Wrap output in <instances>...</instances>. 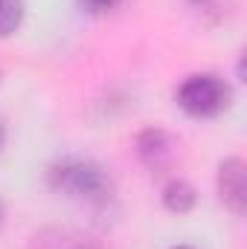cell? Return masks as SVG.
Segmentation results:
<instances>
[{
  "mask_svg": "<svg viewBox=\"0 0 247 249\" xmlns=\"http://www.w3.org/2000/svg\"><path fill=\"white\" fill-rule=\"evenodd\" d=\"M47 186L53 194L76 203L79 209L102 217L117 209V183L111 171L84 154H64L47 168Z\"/></svg>",
  "mask_w": 247,
  "mask_h": 249,
  "instance_id": "obj_1",
  "label": "cell"
},
{
  "mask_svg": "<svg viewBox=\"0 0 247 249\" xmlns=\"http://www.w3.org/2000/svg\"><path fill=\"white\" fill-rule=\"evenodd\" d=\"M175 105L192 119H215L233 107V84L218 72H192L175 87Z\"/></svg>",
  "mask_w": 247,
  "mask_h": 249,
  "instance_id": "obj_2",
  "label": "cell"
},
{
  "mask_svg": "<svg viewBox=\"0 0 247 249\" xmlns=\"http://www.w3.org/2000/svg\"><path fill=\"white\" fill-rule=\"evenodd\" d=\"M134 157L148 174H169L181 157V139L160 124L140 127L134 133Z\"/></svg>",
  "mask_w": 247,
  "mask_h": 249,
  "instance_id": "obj_3",
  "label": "cell"
},
{
  "mask_svg": "<svg viewBox=\"0 0 247 249\" xmlns=\"http://www.w3.org/2000/svg\"><path fill=\"white\" fill-rule=\"evenodd\" d=\"M215 194L221 206L242 217L247 212V162L242 157H227L215 168Z\"/></svg>",
  "mask_w": 247,
  "mask_h": 249,
  "instance_id": "obj_4",
  "label": "cell"
},
{
  "mask_svg": "<svg viewBox=\"0 0 247 249\" xmlns=\"http://www.w3.org/2000/svg\"><path fill=\"white\" fill-rule=\"evenodd\" d=\"M160 203H163V209L166 212H172V214H189V212H195V206H198V188L192 186L186 177H169L163 188H160Z\"/></svg>",
  "mask_w": 247,
  "mask_h": 249,
  "instance_id": "obj_5",
  "label": "cell"
},
{
  "mask_svg": "<svg viewBox=\"0 0 247 249\" xmlns=\"http://www.w3.org/2000/svg\"><path fill=\"white\" fill-rule=\"evenodd\" d=\"M29 249H105L99 241L87 238L84 232H76V229H44L32 238Z\"/></svg>",
  "mask_w": 247,
  "mask_h": 249,
  "instance_id": "obj_6",
  "label": "cell"
},
{
  "mask_svg": "<svg viewBox=\"0 0 247 249\" xmlns=\"http://www.w3.org/2000/svg\"><path fill=\"white\" fill-rule=\"evenodd\" d=\"M26 18L23 0H0V38H12Z\"/></svg>",
  "mask_w": 247,
  "mask_h": 249,
  "instance_id": "obj_7",
  "label": "cell"
},
{
  "mask_svg": "<svg viewBox=\"0 0 247 249\" xmlns=\"http://www.w3.org/2000/svg\"><path fill=\"white\" fill-rule=\"evenodd\" d=\"M76 3L87 15H108V12H114V9L123 6V0H76Z\"/></svg>",
  "mask_w": 247,
  "mask_h": 249,
  "instance_id": "obj_8",
  "label": "cell"
},
{
  "mask_svg": "<svg viewBox=\"0 0 247 249\" xmlns=\"http://www.w3.org/2000/svg\"><path fill=\"white\" fill-rule=\"evenodd\" d=\"M198 15H212V18H221V6L224 0H186Z\"/></svg>",
  "mask_w": 247,
  "mask_h": 249,
  "instance_id": "obj_9",
  "label": "cell"
},
{
  "mask_svg": "<svg viewBox=\"0 0 247 249\" xmlns=\"http://www.w3.org/2000/svg\"><path fill=\"white\" fill-rule=\"evenodd\" d=\"M3 145H6V124L0 119V151H3Z\"/></svg>",
  "mask_w": 247,
  "mask_h": 249,
  "instance_id": "obj_10",
  "label": "cell"
},
{
  "mask_svg": "<svg viewBox=\"0 0 247 249\" xmlns=\"http://www.w3.org/2000/svg\"><path fill=\"white\" fill-rule=\"evenodd\" d=\"M169 249H198V247H192V244H175V247H169Z\"/></svg>",
  "mask_w": 247,
  "mask_h": 249,
  "instance_id": "obj_11",
  "label": "cell"
},
{
  "mask_svg": "<svg viewBox=\"0 0 247 249\" xmlns=\"http://www.w3.org/2000/svg\"><path fill=\"white\" fill-rule=\"evenodd\" d=\"M3 217H6V209H3V200H0V226H3Z\"/></svg>",
  "mask_w": 247,
  "mask_h": 249,
  "instance_id": "obj_12",
  "label": "cell"
},
{
  "mask_svg": "<svg viewBox=\"0 0 247 249\" xmlns=\"http://www.w3.org/2000/svg\"><path fill=\"white\" fill-rule=\"evenodd\" d=\"M3 81H6V72H3V67H0V87H3Z\"/></svg>",
  "mask_w": 247,
  "mask_h": 249,
  "instance_id": "obj_13",
  "label": "cell"
}]
</instances>
